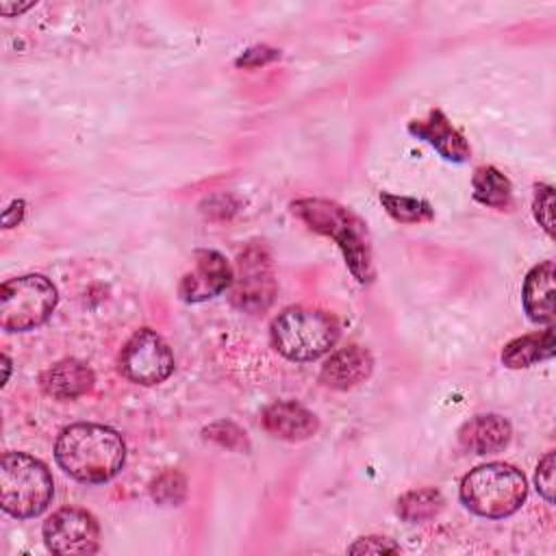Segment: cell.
Wrapping results in <instances>:
<instances>
[{
	"mask_svg": "<svg viewBox=\"0 0 556 556\" xmlns=\"http://www.w3.org/2000/svg\"><path fill=\"white\" fill-rule=\"evenodd\" d=\"M291 213L313 232L330 237L341 250L350 274L361 285L374 280V254L367 224L348 206L326 198H300L289 204Z\"/></svg>",
	"mask_w": 556,
	"mask_h": 556,
	"instance_id": "obj_1",
	"label": "cell"
},
{
	"mask_svg": "<svg viewBox=\"0 0 556 556\" xmlns=\"http://www.w3.org/2000/svg\"><path fill=\"white\" fill-rule=\"evenodd\" d=\"M54 456L59 467L74 480L100 484L119 473L126 460V445L117 430L83 421L61 430Z\"/></svg>",
	"mask_w": 556,
	"mask_h": 556,
	"instance_id": "obj_2",
	"label": "cell"
},
{
	"mask_svg": "<svg viewBox=\"0 0 556 556\" xmlns=\"http://www.w3.org/2000/svg\"><path fill=\"white\" fill-rule=\"evenodd\" d=\"M458 493L471 513L486 519H502L521 508L528 495V482L508 463H486L465 473Z\"/></svg>",
	"mask_w": 556,
	"mask_h": 556,
	"instance_id": "obj_3",
	"label": "cell"
},
{
	"mask_svg": "<svg viewBox=\"0 0 556 556\" xmlns=\"http://www.w3.org/2000/svg\"><path fill=\"white\" fill-rule=\"evenodd\" d=\"M269 339L278 354L306 363L324 356L339 341V324L324 311L289 306L269 326Z\"/></svg>",
	"mask_w": 556,
	"mask_h": 556,
	"instance_id": "obj_4",
	"label": "cell"
},
{
	"mask_svg": "<svg viewBox=\"0 0 556 556\" xmlns=\"http://www.w3.org/2000/svg\"><path fill=\"white\" fill-rule=\"evenodd\" d=\"M54 493L48 467L24 452H4L0 458V504L17 519L41 515Z\"/></svg>",
	"mask_w": 556,
	"mask_h": 556,
	"instance_id": "obj_5",
	"label": "cell"
},
{
	"mask_svg": "<svg viewBox=\"0 0 556 556\" xmlns=\"http://www.w3.org/2000/svg\"><path fill=\"white\" fill-rule=\"evenodd\" d=\"M56 287L41 274L9 278L0 289V328L24 332L48 321L56 306Z\"/></svg>",
	"mask_w": 556,
	"mask_h": 556,
	"instance_id": "obj_6",
	"label": "cell"
},
{
	"mask_svg": "<svg viewBox=\"0 0 556 556\" xmlns=\"http://www.w3.org/2000/svg\"><path fill=\"white\" fill-rule=\"evenodd\" d=\"M119 374L135 384H159L174 371V354L152 328H139L119 352Z\"/></svg>",
	"mask_w": 556,
	"mask_h": 556,
	"instance_id": "obj_7",
	"label": "cell"
},
{
	"mask_svg": "<svg viewBox=\"0 0 556 556\" xmlns=\"http://www.w3.org/2000/svg\"><path fill=\"white\" fill-rule=\"evenodd\" d=\"M276 295V278L267 250L248 245L239 258L230 285V302L245 313H263Z\"/></svg>",
	"mask_w": 556,
	"mask_h": 556,
	"instance_id": "obj_8",
	"label": "cell"
},
{
	"mask_svg": "<svg viewBox=\"0 0 556 556\" xmlns=\"http://www.w3.org/2000/svg\"><path fill=\"white\" fill-rule=\"evenodd\" d=\"M43 541L54 554H93L100 547V526L89 510L65 506L43 521Z\"/></svg>",
	"mask_w": 556,
	"mask_h": 556,
	"instance_id": "obj_9",
	"label": "cell"
},
{
	"mask_svg": "<svg viewBox=\"0 0 556 556\" xmlns=\"http://www.w3.org/2000/svg\"><path fill=\"white\" fill-rule=\"evenodd\" d=\"M235 269L217 250H198L193 254V267L180 280V300L195 304L224 293L232 285Z\"/></svg>",
	"mask_w": 556,
	"mask_h": 556,
	"instance_id": "obj_10",
	"label": "cell"
},
{
	"mask_svg": "<svg viewBox=\"0 0 556 556\" xmlns=\"http://www.w3.org/2000/svg\"><path fill=\"white\" fill-rule=\"evenodd\" d=\"M408 132L430 143L445 161L465 163L471 156V148L465 135L452 126L441 109H432L424 119L408 122Z\"/></svg>",
	"mask_w": 556,
	"mask_h": 556,
	"instance_id": "obj_11",
	"label": "cell"
},
{
	"mask_svg": "<svg viewBox=\"0 0 556 556\" xmlns=\"http://www.w3.org/2000/svg\"><path fill=\"white\" fill-rule=\"evenodd\" d=\"M371 369H374L371 354L361 345H348L330 354V358L321 365L319 382L324 387L345 391L365 382L371 376Z\"/></svg>",
	"mask_w": 556,
	"mask_h": 556,
	"instance_id": "obj_12",
	"label": "cell"
},
{
	"mask_svg": "<svg viewBox=\"0 0 556 556\" xmlns=\"http://www.w3.org/2000/svg\"><path fill=\"white\" fill-rule=\"evenodd\" d=\"M96 376L89 365L78 358H63L50 365L39 376L41 391L52 400H76L93 389Z\"/></svg>",
	"mask_w": 556,
	"mask_h": 556,
	"instance_id": "obj_13",
	"label": "cell"
},
{
	"mask_svg": "<svg viewBox=\"0 0 556 556\" xmlns=\"http://www.w3.org/2000/svg\"><path fill=\"white\" fill-rule=\"evenodd\" d=\"M261 421L271 437L285 439V441H304L313 437L319 428L315 413H311L306 406L293 400L269 404L263 410Z\"/></svg>",
	"mask_w": 556,
	"mask_h": 556,
	"instance_id": "obj_14",
	"label": "cell"
},
{
	"mask_svg": "<svg viewBox=\"0 0 556 556\" xmlns=\"http://www.w3.org/2000/svg\"><path fill=\"white\" fill-rule=\"evenodd\" d=\"M510 434L513 428L508 419L495 413H486L467 419L458 430V441L465 450L484 456L502 452L510 443Z\"/></svg>",
	"mask_w": 556,
	"mask_h": 556,
	"instance_id": "obj_15",
	"label": "cell"
},
{
	"mask_svg": "<svg viewBox=\"0 0 556 556\" xmlns=\"http://www.w3.org/2000/svg\"><path fill=\"white\" fill-rule=\"evenodd\" d=\"M523 311L534 324L554 321V261L534 265L523 280Z\"/></svg>",
	"mask_w": 556,
	"mask_h": 556,
	"instance_id": "obj_16",
	"label": "cell"
},
{
	"mask_svg": "<svg viewBox=\"0 0 556 556\" xmlns=\"http://www.w3.org/2000/svg\"><path fill=\"white\" fill-rule=\"evenodd\" d=\"M554 356V328H545L543 332L523 334L508 341L502 350V363L510 369H521L547 361Z\"/></svg>",
	"mask_w": 556,
	"mask_h": 556,
	"instance_id": "obj_17",
	"label": "cell"
},
{
	"mask_svg": "<svg viewBox=\"0 0 556 556\" xmlns=\"http://www.w3.org/2000/svg\"><path fill=\"white\" fill-rule=\"evenodd\" d=\"M471 189H473V200L489 208L506 211L513 204V185L493 165H482L473 172Z\"/></svg>",
	"mask_w": 556,
	"mask_h": 556,
	"instance_id": "obj_18",
	"label": "cell"
},
{
	"mask_svg": "<svg viewBox=\"0 0 556 556\" xmlns=\"http://www.w3.org/2000/svg\"><path fill=\"white\" fill-rule=\"evenodd\" d=\"M443 508V495L437 489H415L397 500V515L404 521H428Z\"/></svg>",
	"mask_w": 556,
	"mask_h": 556,
	"instance_id": "obj_19",
	"label": "cell"
},
{
	"mask_svg": "<svg viewBox=\"0 0 556 556\" xmlns=\"http://www.w3.org/2000/svg\"><path fill=\"white\" fill-rule=\"evenodd\" d=\"M380 202L387 208V213L400 224H421V222H430L434 217V208L430 206V202L419 200V198L395 195V193L382 191Z\"/></svg>",
	"mask_w": 556,
	"mask_h": 556,
	"instance_id": "obj_20",
	"label": "cell"
},
{
	"mask_svg": "<svg viewBox=\"0 0 556 556\" xmlns=\"http://www.w3.org/2000/svg\"><path fill=\"white\" fill-rule=\"evenodd\" d=\"M185 486H187V482H185L182 473L169 469V471L161 473V476L152 482L150 491H152V497L159 500V502H163V504H178V502L185 500V491H187Z\"/></svg>",
	"mask_w": 556,
	"mask_h": 556,
	"instance_id": "obj_21",
	"label": "cell"
},
{
	"mask_svg": "<svg viewBox=\"0 0 556 556\" xmlns=\"http://www.w3.org/2000/svg\"><path fill=\"white\" fill-rule=\"evenodd\" d=\"M204 437L215 441V443H219V445H224V447H228V450H243V452L250 450L245 432L239 430L230 421H217V424L204 428Z\"/></svg>",
	"mask_w": 556,
	"mask_h": 556,
	"instance_id": "obj_22",
	"label": "cell"
},
{
	"mask_svg": "<svg viewBox=\"0 0 556 556\" xmlns=\"http://www.w3.org/2000/svg\"><path fill=\"white\" fill-rule=\"evenodd\" d=\"M552 208H554V189L549 185H536L532 211H534V219L549 237L554 235V211Z\"/></svg>",
	"mask_w": 556,
	"mask_h": 556,
	"instance_id": "obj_23",
	"label": "cell"
},
{
	"mask_svg": "<svg viewBox=\"0 0 556 556\" xmlns=\"http://www.w3.org/2000/svg\"><path fill=\"white\" fill-rule=\"evenodd\" d=\"M534 482L539 493L545 497V502H554V452H547L539 465H536V473H534Z\"/></svg>",
	"mask_w": 556,
	"mask_h": 556,
	"instance_id": "obj_24",
	"label": "cell"
},
{
	"mask_svg": "<svg viewBox=\"0 0 556 556\" xmlns=\"http://www.w3.org/2000/svg\"><path fill=\"white\" fill-rule=\"evenodd\" d=\"M348 552L350 554H387V552L395 554V552H400V545H395L387 536H363L356 543H352L348 547Z\"/></svg>",
	"mask_w": 556,
	"mask_h": 556,
	"instance_id": "obj_25",
	"label": "cell"
},
{
	"mask_svg": "<svg viewBox=\"0 0 556 556\" xmlns=\"http://www.w3.org/2000/svg\"><path fill=\"white\" fill-rule=\"evenodd\" d=\"M274 59H278V50L267 48V46H254V48H248L237 59V65L239 67H258V65H265V63H269Z\"/></svg>",
	"mask_w": 556,
	"mask_h": 556,
	"instance_id": "obj_26",
	"label": "cell"
},
{
	"mask_svg": "<svg viewBox=\"0 0 556 556\" xmlns=\"http://www.w3.org/2000/svg\"><path fill=\"white\" fill-rule=\"evenodd\" d=\"M30 7H33V2H28V4H13V7H9L7 2H2V4H0V11H2L4 15H13V13H22V11L30 9Z\"/></svg>",
	"mask_w": 556,
	"mask_h": 556,
	"instance_id": "obj_27",
	"label": "cell"
}]
</instances>
